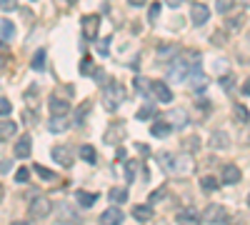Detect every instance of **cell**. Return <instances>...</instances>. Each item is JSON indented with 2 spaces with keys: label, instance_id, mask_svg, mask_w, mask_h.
I'll return each instance as SVG.
<instances>
[{
  "label": "cell",
  "instance_id": "cell-25",
  "mask_svg": "<svg viewBox=\"0 0 250 225\" xmlns=\"http://www.w3.org/2000/svg\"><path fill=\"white\" fill-rule=\"evenodd\" d=\"M228 145H230V143H228V135L225 133H213V138H210V148H220V150H225Z\"/></svg>",
  "mask_w": 250,
  "mask_h": 225
},
{
  "label": "cell",
  "instance_id": "cell-21",
  "mask_svg": "<svg viewBox=\"0 0 250 225\" xmlns=\"http://www.w3.org/2000/svg\"><path fill=\"white\" fill-rule=\"evenodd\" d=\"M158 163H160V165H163L165 170H170V173L180 168V163H178V160H175V155H170V153H163V155L158 158Z\"/></svg>",
  "mask_w": 250,
  "mask_h": 225
},
{
  "label": "cell",
  "instance_id": "cell-32",
  "mask_svg": "<svg viewBox=\"0 0 250 225\" xmlns=\"http://www.w3.org/2000/svg\"><path fill=\"white\" fill-rule=\"evenodd\" d=\"M33 170H35V173L40 175V180H45V183H50V180H55V173H53V170H48L45 165H40V163H38V165H35Z\"/></svg>",
  "mask_w": 250,
  "mask_h": 225
},
{
  "label": "cell",
  "instance_id": "cell-42",
  "mask_svg": "<svg viewBox=\"0 0 250 225\" xmlns=\"http://www.w3.org/2000/svg\"><path fill=\"white\" fill-rule=\"evenodd\" d=\"M13 110V105H10V100H5V98H0V115H8Z\"/></svg>",
  "mask_w": 250,
  "mask_h": 225
},
{
  "label": "cell",
  "instance_id": "cell-36",
  "mask_svg": "<svg viewBox=\"0 0 250 225\" xmlns=\"http://www.w3.org/2000/svg\"><path fill=\"white\" fill-rule=\"evenodd\" d=\"M0 10H5V13L18 10V0H0Z\"/></svg>",
  "mask_w": 250,
  "mask_h": 225
},
{
  "label": "cell",
  "instance_id": "cell-8",
  "mask_svg": "<svg viewBox=\"0 0 250 225\" xmlns=\"http://www.w3.org/2000/svg\"><path fill=\"white\" fill-rule=\"evenodd\" d=\"M200 213H195L193 208H185V210H180L178 215H175V223L178 225H200Z\"/></svg>",
  "mask_w": 250,
  "mask_h": 225
},
{
  "label": "cell",
  "instance_id": "cell-46",
  "mask_svg": "<svg viewBox=\"0 0 250 225\" xmlns=\"http://www.w3.org/2000/svg\"><path fill=\"white\" fill-rule=\"evenodd\" d=\"M25 123H28V125H35V115H33V110L25 113Z\"/></svg>",
  "mask_w": 250,
  "mask_h": 225
},
{
  "label": "cell",
  "instance_id": "cell-44",
  "mask_svg": "<svg viewBox=\"0 0 250 225\" xmlns=\"http://www.w3.org/2000/svg\"><path fill=\"white\" fill-rule=\"evenodd\" d=\"M165 198V190L160 188V190H153V195H150V205H155V203H160Z\"/></svg>",
  "mask_w": 250,
  "mask_h": 225
},
{
  "label": "cell",
  "instance_id": "cell-35",
  "mask_svg": "<svg viewBox=\"0 0 250 225\" xmlns=\"http://www.w3.org/2000/svg\"><path fill=\"white\" fill-rule=\"evenodd\" d=\"M133 85H135L138 93H150V85L145 83V78H135V80H133Z\"/></svg>",
  "mask_w": 250,
  "mask_h": 225
},
{
  "label": "cell",
  "instance_id": "cell-39",
  "mask_svg": "<svg viewBox=\"0 0 250 225\" xmlns=\"http://www.w3.org/2000/svg\"><path fill=\"white\" fill-rule=\"evenodd\" d=\"M80 70L85 73V75H88V73H95V75H100V70H95V68H93V63H90V58H85V60H83V65H80Z\"/></svg>",
  "mask_w": 250,
  "mask_h": 225
},
{
  "label": "cell",
  "instance_id": "cell-22",
  "mask_svg": "<svg viewBox=\"0 0 250 225\" xmlns=\"http://www.w3.org/2000/svg\"><path fill=\"white\" fill-rule=\"evenodd\" d=\"M68 125H70V123L65 120V115H60V118H50V123H48L50 133H62V130H68Z\"/></svg>",
  "mask_w": 250,
  "mask_h": 225
},
{
  "label": "cell",
  "instance_id": "cell-53",
  "mask_svg": "<svg viewBox=\"0 0 250 225\" xmlns=\"http://www.w3.org/2000/svg\"><path fill=\"white\" fill-rule=\"evenodd\" d=\"M13 225H28V223H13Z\"/></svg>",
  "mask_w": 250,
  "mask_h": 225
},
{
  "label": "cell",
  "instance_id": "cell-43",
  "mask_svg": "<svg viewBox=\"0 0 250 225\" xmlns=\"http://www.w3.org/2000/svg\"><path fill=\"white\" fill-rule=\"evenodd\" d=\"M35 93H38V88H35V85H33V88H28V93H25L28 105H33V108H35Z\"/></svg>",
  "mask_w": 250,
  "mask_h": 225
},
{
  "label": "cell",
  "instance_id": "cell-26",
  "mask_svg": "<svg viewBox=\"0 0 250 225\" xmlns=\"http://www.w3.org/2000/svg\"><path fill=\"white\" fill-rule=\"evenodd\" d=\"M138 170H140V160H128V163H125V178H128V183L135 180Z\"/></svg>",
  "mask_w": 250,
  "mask_h": 225
},
{
  "label": "cell",
  "instance_id": "cell-38",
  "mask_svg": "<svg viewBox=\"0 0 250 225\" xmlns=\"http://www.w3.org/2000/svg\"><path fill=\"white\" fill-rule=\"evenodd\" d=\"M158 18H160V3H153L150 10H148V20H150V23H155Z\"/></svg>",
  "mask_w": 250,
  "mask_h": 225
},
{
  "label": "cell",
  "instance_id": "cell-7",
  "mask_svg": "<svg viewBox=\"0 0 250 225\" xmlns=\"http://www.w3.org/2000/svg\"><path fill=\"white\" fill-rule=\"evenodd\" d=\"M208 18H210V8L203 5V3H195L193 10H190V20H193V25H205L208 23Z\"/></svg>",
  "mask_w": 250,
  "mask_h": 225
},
{
  "label": "cell",
  "instance_id": "cell-50",
  "mask_svg": "<svg viewBox=\"0 0 250 225\" xmlns=\"http://www.w3.org/2000/svg\"><path fill=\"white\" fill-rule=\"evenodd\" d=\"M243 93L250 95V80H245V83H243Z\"/></svg>",
  "mask_w": 250,
  "mask_h": 225
},
{
  "label": "cell",
  "instance_id": "cell-9",
  "mask_svg": "<svg viewBox=\"0 0 250 225\" xmlns=\"http://www.w3.org/2000/svg\"><path fill=\"white\" fill-rule=\"evenodd\" d=\"M53 158H55V163H60L62 168H70V165H73V153H70L68 145L53 148Z\"/></svg>",
  "mask_w": 250,
  "mask_h": 225
},
{
  "label": "cell",
  "instance_id": "cell-11",
  "mask_svg": "<svg viewBox=\"0 0 250 225\" xmlns=\"http://www.w3.org/2000/svg\"><path fill=\"white\" fill-rule=\"evenodd\" d=\"M123 210L120 208H108L105 213L100 215V225H120L123 223Z\"/></svg>",
  "mask_w": 250,
  "mask_h": 225
},
{
  "label": "cell",
  "instance_id": "cell-28",
  "mask_svg": "<svg viewBox=\"0 0 250 225\" xmlns=\"http://www.w3.org/2000/svg\"><path fill=\"white\" fill-rule=\"evenodd\" d=\"M155 105L153 103H148V105H143V108H138V113H135V118L138 120H150V118H155Z\"/></svg>",
  "mask_w": 250,
  "mask_h": 225
},
{
  "label": "cell",
  "instance_id": "cell-10",
  "mask_svg": "<svg viewBox=\"0 0 250 225\" xmlns=\"http://www.w3.org/2000/svg\"><path fill=\"white\" fill-rule=\"evenodd\" d=\"M30 150H33V143H30V135H20V140L15 143V158H30Z\"/></svg>",
  "mask_w": 250,
  "mask_h": 225
},
{
  "label": "cell",
  "instance_id": "cell-48",
  "mask_svg": "<svg viewBox=\"0 0 250 225\" xmlns=\"http://www.w3.org/2000/svg\"><path fill=\"white\" fill-rule=\"evenodd\" d=\"M115 158H118V160H125V148H118V153H115Z\"/></svg>",
  "mask_w": 250,
  "mask_h": 225
},
{
  "label": "cell",
  "instance_id": "cell-27",
  "mask_svg": "<svg viewBox=\"0 0 250 225\" xmlns=\"http://www.w3.org/2000/svg\"><path fill=\"white\" fill-rule=\"evenodd\" d=\"M80 158L85 160V163H98V153H95V148L93 145H80Z\"/></svg>",
  "mask_w": 250,
  "mask_h": 225
},
{
  "label": "cell",
  "instance_id": "cell-15",
  "mask_svg": "<svg viewBox=\"0 0 250 225\" xmlns=\"http://www.w3.org/2000/svg\"><path fill=\"white\" fill-rule=\"evenodd\" d=\"M170 133H173V128H170L168 120H158V123H153V125H150V135L153 138H165V135H170Z\"/></svg>",
  "mask_w": 250,
  "mask_h": 225
},
{
  "label": "cell",
  "instance_id": "cell-14",
  "mask_svg": "<svg viewBox=\"0 0 250 225\" xmlns=\"http://www.w3.org/2000/svg\"><path fill=\"white\" fill-rule=\"evenodd\" d=\"M125 135V128L120 125V123H113V125L105 130V143H110V145H118V143L123 140Z\"/></svg>",
  "mask_w": 250,
  "mask_h": 225
},
{
  "label": "cell",
  "instance_id": "cell-6",
  "mask_svg": "<svg viewBox=\"0 0 250 225\" xmlns=\"http://www.w3.org/2000/svg\"><path fill=\"white\" fill-rule=\"evenodd\" d=\"M150 93L155 95V100H160V103H170V100H173V90L165 83H160V80L150 83Z\"/></svg>",
  "mask_w": 250,
  "mask_h": 225
},
{
  "label": "cell",
  "instance_id": "cell-49",
  "mask_svg": "<svg viewBox=\"0 0 250 225\" xmlns=\"http://www.w3.org/2000/svg\"><path fill=\"white\" fill-rule=\"evenodd\" d=\"M165 3H168V5H170V8H178V5H180V3H183V0H165Z\"/></svg>",
  "mask_w": 250,
  "mask_h": 225
},
{
  "label": "cell",
  "instance_id": "cell-20",
  "mask_svg": "<svg viewBox=\"0 0 250 225\" xmlns=\"http://www.w3.org/2000/svg\"><path fill=\"white\" fill-rule=\"evenodd\" d=\"M175 55H180V48H178L175 43H170V45H158V58H160V60H170V58H175Z\"/></svg>",
  "mask_w": 250,
  "mask_h": 225
},
{
  "label": "cell",
  "instance_id": "cell-33",
  "mask_svg": "<svg viewBox=\"0 0 250 225\" xmlns=\"http://www.w3.org/2000/svg\"><path fill=\"white\" fill-rule=\"evenodd\" d=\"M215 8L218 13H230L235 8V0H215Z\"/></svg>",
  "mask_w": 250,
  "mask_h": 225
},
{
  "label": "cell",
  "instance_id": "cell-47",
  "mask_svg": "<svg viewBox=\"0 0 250 225\" xmlns=\"http://www.w3.org/2000/svg\"><path fill=\"white\" fill-rule=\"evenodd\" d=\"M10 170V160H3L0 163V173H8Z\"/></svg>",
  "mask_w": 250,
  "mask_h": 225
},
{
  "label": "cell",
  "instance_id": "cell-1",
  "mask_svg": "<svg viewBox=\"0 0 250 225\" xmlns=\"http://www.w3.org/2000/svg\"><path fill=\"white\" fill-rule=\"evenodd\" d=\"M123 100H125V88L118 83V80H108L105 90H103V105H105L108 110H115V108H120Z\"/></svg>",
  "mask_w": 250,
  "mask_h": 225
},
{
  "label": "cell",
  "instance_id": "cell-34",
  "mask_svg": "<svg viewBox=\"0 0 250 225\" xmlns=\"http://www.w3.org/2000/svg\"><path fill=\"white\" fill-rule=\"evenodd\" d=\"M233 113H235V120L238 123H248V108L245 105H235Z\"/></svg>",
  "mask_w": 250,
  "mask_h": 225
},
{
  "label": "cell",
  "instance_id": "cell-37",
  "mask_svg": "<svg viewBox=\"0 0 250 225\" xmlns=\"http://www.w3.org/2000/svg\"><path fill=\"white\" fill-rule=\"evenodd\" d=\"M28 180H30V170H28V168H18L15 183H28Z\"/></svg>",
  "mask_w": 250,
  "mask_h": 225
},
{
  "label": "cell",
  "instance_id": "cell-29",
  "mask_svg": "<svg viewBox=\"0 0 250 225\" xmlns=\"http://www.w3.org/2000/svg\"><path fill=\"white\" fill-rule=\"evenodd\" d=\"M200 185H203V190H218L220 188V180L218 178H213V175H205V178H200Z\"/></svg>",
  "mask_w": 250,
  "mask_h": 225
},
{
  "label": "cell",
  "instance_id": "cell-3",
  "mask_svg": "<svg viewBox=\"0 0 250 225\" xmlns=\"http://www.w3.org/2000/svg\"><path fill=\"white\" fill-rule=\"evenodd\" d=\"M190 63H188L185 58H175V63L170 65V70H168V78L170 80H175V83H185L188 80V75H190Z\"/></svg>",
  "mask_w": 250,
  "mask_h": 225
},
{
  "label": "cell",
  "instance_id": "cell-12",
  "mask_svg": "<svg viewBox=\"0 0 250 225\" xmlns=\"http://www.w3.org/2000/svg\"><path fill=\"white\" fill-rule=\"evenodd\" d=\"M70 110V103L65 98H58V95H53L50 98V113H53V118H60V115H65Z\"/></svg>",
  "mask_w": 250,
  "mask_h": 225
},
{
  "label": "cell",
  "instance_id": "cell-51",
  "mask_svg": "<svg viewBox=\"0 0 250 225\" xmlns=\"http://www.w3.org/2000/svg\"><path fill=\"white\" fill-rule=\"evenodd\" d=\"M128 3H130L133 8H138V5H145V0H128Z\"/></svg>",
  "mask_w": 250,
  "mask_h": 225
},
{
  "label": "cell",
  "instance_id": "cell-19",
  "mask_svg": "<svg viewBox=\"0 0 250 225\" xmlns=\"http://www.w3.org/2000/svg\"><path fill=\"white\" fill-rule=\"evenodd\" d=\"M133 218L138 223H148L153 218V205H135L133 208Z\"/></svg>",
  "mask_w": 250,
  "mask_h": 225
},
{
  "label": "cell",
  "instance_id": "cell-52",
  "mask_svg": "<svg viewBox=\"0 0 250 225\" xmlns=\"http://www.w3.org/2000/svg\"><path fill=\"white\" fill-rule=\"evenodd\" d=\"M3 195H5V188H3V185H0V200H3Z\"/></svg>",
  "mask_w": 250,
  "mask_h": 225
},
{
  "label": "cell",
  "instance_id": "cell-24",
  "mask_svg": "<svg viewBox=\"0 0 250 225\" xmlns=\"http://www.w3.org/2000/svg\"><path fill=\"white\" fill-rule=\"evenodd\" d=\"M95 198H98V195H95V193H88V190H78V193H75V200L80 203L83 208H90L93 203H95Z\"/></svg>",
  "mask_w": 250,
  "mask_h": 225
},
{
  "label": "cell",
  "instance_id": "cell-45",
  "mask_svg": "<svg viewBox=\"0 0 250 225\" xmlns=\"http://www.w3.org/2000/svg\"><path fill=\"white\" fill-rule=\"evenodd\" d=\"M55 3H58L62 10H68V8H73V5L78 3V0H55Z\"/></svg>",
  "mask_w": 250,
  "mask_h": 225
},
{
  "label": "cell",
  "instance_id": "cell-16",
  "mask_svg": "<svg viewBox=\"0 0 250 225\" xmlns=\"http://www.w3.org/2000/svg\"><path fill=\"white\" fill-rule=\"evenodd\" d=\"M240 168L238 165H225L223 168V183H228V185H235V183L240 180Z\"/></svg>",
  "mask_w": 250,
  "mask_h": 225
},
{
  "label": "cell",
  "instance_id": "cell-23",
  "mask_svg": "<svg viewBox=\"0 0 250 225\" xmlns=\"http://www.w3.org/2000/svg\"><path fill=\"white\" fill-rule=\"evenodd\" d=\"M188 80H190L195 88H205V83H208V78H205V73H203L200 68H193L190 75H188Z\"/></svg>",
  "mask_w": 250,
  "mask_h": 225
},
{
  "label": "cell",
  "instance_id": "cell-5",
  "mask_svg": "<svg viewBox=\"0 0 250 225\" xmlns=\"http://www.w3.org/2000/svg\"><path fill=\"white\" fill-rule=\"evenodd\" d=\"M225 215H228V210L223 205H218V203H210V205L203 210V220H208V223H220Z\"/></svg>",
  "mask_w": 250,
  "mask_h": 225
},
{
  "label": "cell",
  "instance_id": "cell-2",
  "mask_svg": "<svg viewBox=\"0 0 250 225\" xmlns=\"http://www.w3.org/2000/svg\"><path fill=\"white\" fill-rule=\"evenodd\" d=\"M80 30L85 40H95L100 33V15H83L80 18Z\"/></svg>",
  "mask_w": 250,
  "mask_h": 225
},
{
  "label": "cell",
  "instance_id": "cell-30",
  "mask_svg": "<svg viewBox=\"0 0 250 225\" xmlns=\"http://www.w3.org/2000/svg\"><path fill=\"white\" fill-rule=\"evenodd\" d=\"M33 70H45V50H38L33 55V63H30Z\"/></svg>",
  "mask_w": 250,
  "mask_h": 225
},
{
  "label": "cell",
  "instance_id": "cell-13",
  "mask_svg": "<svg viewBox=\"0 0 250 225\" xmlns=\"http://www.w3.org/2000/svg\"><path fill=\"white\" fill-rule=\"evenodd\" d=\"M15 133H18V123L15 120H0V143L15 138Z\"/></svg>",
  "mask_w": 250,
  "mask_h": 225
},
{
  "label": "cell",
  "instance_id": "cell-41",
  "mask_svg": "<svg viewBox=\"0 0 250 225\" xmlns=\"http://www.w3.org/2000/svg\"><path fill=\"white\" fill-rule=\"evenodd\" d=\"M108 48H110V38H103L100 43H98V53L100 55H108Z\"/></svg>",
  "mask_w": 250,
  "mask_h": 225
},
{
  "label": "cell",
  "instance_id": "cell-40",
  "mask_svg": "<svg viewBox=\"0 0 250 225\" xmlns=\"http://www.w3.org/2000/svg\"><path fill=\"white\" fill-rule=\"evenodd\" d=\"M220 85H223L225 90H230V88L235 85V78H233V75H223V78H220Z\"/></svg>",
  "mask_w": 250,
  "mask_h": 225
},
{
  "label": "cell",
  "instance_id": "cell-54",
  "mask_svg": "<svg viewBox=\"0 0 250 225\" xmlns=\"http://www.w3.org/2000/svg\"><path fill=\"white\" fill-rule=\"evenodd\" d=\"M248 205H250V195H248Z\"/></svg>",
  "mask_w": 250,
  "mask_h": 225
},
{
  "label": "cell",
  "instance_id": "cell-4",
  "mask_svg": "<svg viewBox=\"0 0 250 225\" xmlns=\"http://www.w3.org/2000/svg\"><path fill=\"white\" fill-rule=\"evenodd\" d=\"M50 210H53V205H50V200L48 198H33V203H30V208H28V213H30V218H48L50 215Z\"/></svg>",
  "mask_w": 250,
  "mask_h": 225
},
{
  "label": "cell",
  "instance_id": "cell-17",
  "mask_svg": "<svg viewBox=\"0 0 250 225\" xmlns=\"http://www.w3.org/2000/svg\"><path fill=\"white\" fill-rule=\"evenodd\" d=\"M13 38H15V25L8 18H0V40L8 43V40H13Z\"/></svg>",
  "mask_w": 250,
  "mask_h": 225
},
{
  "label": "cell",
  "instance_id": "cell-18",
  "mask_svg": "<svg viewBox=\"0 0 250 225\" xmlns=\"http://www.w3.org/2000/svg\"><path fill=\"white\" fill-rule=\"evenodd\" d=\"M168 123H170V128H185L188 125V113L185 110H173V113H168Z\"/></svg>",
  "mask_w": 250,
  "mask_h": 225
},
{
  "label": "cell",
  "instance_id": "cell-31",
  "mask_svg": "<svg viewBox=\"0 0 250 225\" xmlns=\"http://www.w3.org/2000/svg\"><path fill=\"white\" fill-rule=\"evenodd\" d=\"M110 200L113 203H125V200H128V190H125V188H110Z\"/></svg>",
  "mask_w": 250,
  "mask_h": 225
}]
</instances>
